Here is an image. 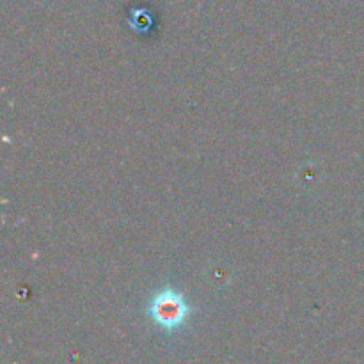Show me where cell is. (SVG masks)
I'll use <instances>...</instances> for the list:
<instances>
[{"mask_svg":"<svg viewBox=\"0 0 364 364\" xmlns=\"http://www.w3.org/2000/svg\"><path fill=\"white\" fill-rule=\"evenodd\" d=\"M188 313H191V308H188L185 297L180 291L173 290V288H166L164 291L156 294L153 297L151 304H149L151 318L167 331L178 329L180 326H183Z\"/></svg>","mask_w":364,"mask_h":364,"instance_id":"obj_1","label":"cell"}]
</instances>
